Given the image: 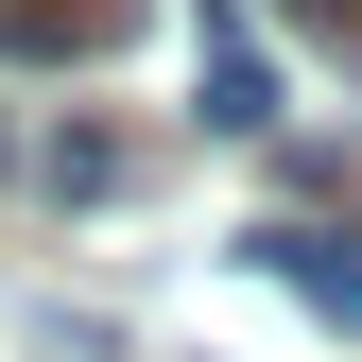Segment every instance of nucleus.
I'll return each instance as SVG.
<instances>
[{
	"instance_id": "nucleus-1",
	"label": "nucleus",
	"mask_w": 362,
	"mask_h": 362,
	"mask_svg": "<svg viewBox=\"0 0 362 362\" xmlns=\"http://www.w3.org/2000/svg\"><path fill=\"white\" fill-rule=\"evenodd\" d=\"M190 104H207V139H259L276 121V52H259L242 0H190Z\"/></svg>"
},
{
	"instance_id": "nucleus-2",
	"label": "nucleus",
	"mask_w": 362,
	"mask_h": 362,
	"mask_svg": "<svg viewBox=\"0 0 362 362\" xmlns=\"http://www.w3.org/2000/svg\"><path fill=\"white\" fill-rule=\"evenodd\" d=\"M259 276L310 293L328 328H362V242H328V224H259Z\"/></svg>"
},
{
	"instance_id": "nucleus-3",
	"label": "nucleus",
	"mask_w": 362,
	"mask_h": 362,
	"mask_svg": "<svg viewBox=\"0 0 362 362\" xmlns=\"http://www.w3.org/2000/svg\"><path fill=\"white\" fill-rule=\"evenodd\" d=\"M0 35H18V52H104V35H121V0H18Z\"/></svg>"
},
{
	"instance_id": "nucleus-4",
	"label": "nucleus",
	"mask_w": 362,
	"mask_h": 362,
	"mask_svg": "<svg viewBox=\"0 0 362 362\" xmlns=\"http://www.w3.org/2000/svg\"><path fill=\"white\" fill-rule=\"evenodd\" d=\"M310 18H328V35H362V0H310Z\"/></svg>"
}]
</instances>
